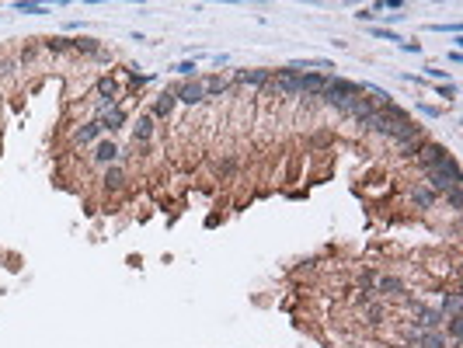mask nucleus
Segmentation results:
<instances>
[{
	"mask_svg": "<svg viewBox=\"0 0 463 348\" xmlns=\"http://www.w3.org/2000/svg\"><path fill=\"white\" fill-rule=\"evenodd\" d=\"M174 70H178V73H185V77H188V73H195V63H178V66H174Z\"/></svg>",
	"mask_w": 463,
	"mask_h": 348,
	"instance_id": "23",
	"label": "nucleus"
},
{
	"mask_svg": "<svg viewBox=\"0 0 463 348\" xmlns=\"http://www.w3.org/2000/svg\"><path fill=\"white\" fill-rule=\"evenodd\" d=\"M425 178H429L432 191H453V188H460V167H456L453 157H442L436 167L425 171Z\"/></svg>",
	"mask_w": 463,
	"mask_h": 348,
	"instance_id": "1",
	"label": "nucleus"
},
{
	"mask_svg": "<svg viewBox=\"0 0 463 348\" xmlns=\"http://www.w3.org/2000/svg\"><path fill=\"white\" fill-rule=\"evenodd\" d=\"M383 133H387L390 139H397V143H411V139H418L421 136V126H414V122H408V119H397V122H387V129H383Z\"/></svg>",
	"mask_w": 463,
	"mask_h": 348,
	"instance_id": "2",
	"label": "nucleus"
},
{
	"mask_svg": "<svg viewBox=\"0 0 463 348\" xmlns=\"http://www.w3.org/2000/svg\"><path fill=\"white\" fill-rule=\"evenodd\" d=\"M380 293H401V282L397 279H380Z\"/></svg>",
	"mask_w": 463,
	"mask_h": 348,
	"instance_id": "18",
	"label": "nucleus"
},
{
	"mask_svg": "<svg viewBox=\"0 0 463 348\" xmlns=\"http://www.w3.org/2000/svg\"><path fill=\"white\" fill-rule=\"evenodd\" d=\"M439 324H442L439 310H421V327H439Z\"/></svg>",
	"mask_w": 463,
	"mask_h": 348,
	"instance_id": "13",
	"label": "nucleus"
},
{
	"mask_svg": "<svg viewBox=\"0 0 463 348\" xmlns=\"http://www.w3.org/2000/svg\"><path fill=\"white\" fill-rule=\"evenodd\" d=\"M98 133H101V122H87L84 129H77V143H91Z\"/></svg>",
	"mask_w": 463,
	"mask_h": 348,
	"instance_id": "9",
	"label": "nucleus"
},
{
	"mask_svg": "<svg viewBox=\"0 0 463 348\" xmlns=\"http://www.w3.org/2000/svg\"><path fill=\"white\" fill-rule=\"evenodd\" d=\"M449 206H453V209H460V206H463V202H460V188H453V191H449Z\"/></svg>",
	"mask_w": 463,
	"mask_h": 348,
	"instance_id": "24",
	"label": "nucleus"
},
{
	"mask_svg": "<svg viewBox=\"0 0 463 348\" xmlns=\"http://www.w3.org/2000/svg\"><path fill=\"white\" fill-rule=\"evenodd\" d=\"M105 181H108V188H115V185L122 181V174H119V171H108V178H105Z\"/></svg>",
	"mask_w": 463,
	"mask_h": 348,
	"instance_id": "22",
	"label": "nucleus"
},
{
	"mask_svg": "<svg viewBox=\"0 0 463 348\" xmlns=\"http://www.w3.org/2000/svg\"><path fill=\"white\" fill-rule=\"evenodd\" d=\"M202 98H206L202 84H185V87H181V101H188V105H199Z\"/></svg>",
	"mask_w": 463,
	"mask_h": 348,
	"instance_id": "5",
	"label": "nucleus"
},
{
	"mask_svg": "<svg viewBox=\"0 0 463 348\" xmlns=\"http://www.w3.org/2000/svg\"><path fill=\"white\" fill-rule=\"evenodd\" d=\"M115 91H119V87H115L111 77H101V80H98V94H101L105 101H111V98H115Z\"/></svg>",
	"mask_w": 463,
	"mask_h": 348,
	"instance_id": "10",
	"label": "nucleus"
},
{
	"mask_svg": "<svg viewBox=\"0 0 463 348\" xmlns=\"http://www.w3.org/2000/svg\"><path fill=\"white\" fill-rule=\"evenodd\" d=\"M241 80H244V84H265V80H268V73H265V70H254V73H241Z\"/></svg>",
	"mask_w": 463,
	"mask_h": 348,
	"instance_id": "16",
	"label": "nucleus"
},
{
	"mask_svg": "<svg viewBox=\"0 0 463 348\" xmlns=\"http://www.w3.org/2000/svg\"><path fill=\"white\" fill-rule=\"evenodd\" d=\"M202 91H206V94H223V91H226V84H223V80H219V77H216V80H209V84H202Z\"/></svg>",
	"mask_w": 463,
	"mask_h": 348,
	"instance_id": "17",
	"label": "nucleus"
},
{
	"mask_svg": "<svg viewBox=\"0 0 463 348\" xmlns=\"http://www.w3.org/2000/svg\"><path fill=\"white\" fill-rule=\"evenodd\" d=\"M150 129H153V119H150V115H143V119L136 122V139H146Z\"/></svg>",
	"mask_w": 463,
	"mask_h": 348,
	"instance_id": "15",
	"label": "nucleus"
},
{
	"mask_svg": "<svg viewBox=\"0 0 463 348\" xmlns=\"http://www.w3.org/2000/svg\"><path fill=\"white\" fill-rule=\"evenodd\" d=\"M449 331H453V338H460V331H463V317H460V314H453V321H449Z\"/></svg>",
	"mask_w": 463,
	"mask_h": 348,
	"instance_id": "19",
	"label": "nucleus"
},
{
	"mask_svg": "<svg viewBox=\"0 0 463 348\" xmlns=\"http://www.w3.org/2000/svg\"><path fill=\"white\" fill-rule=\"evenodd\" d=\"M442 157H449L446 153V146L442 143H425V150H421V157H418V164H421V171H429V167H436Z\"/></svg>",
	"mask_w": 463,
	"mask_h": 348,
	"instance_id": "3",
	"label": "nucleus"
},
{
	"mask_svg": "<svg viewBox=\"0 0 463 348\" xmlns=\"http://www.w3.org/2000/svg\"><path fill=\"white\" fill-rule=\"evenodd\" d=\"M411 199H414V206L429 209V206L436 202V191H429V188H414V191H411Z\"/></svg>",
	"mask_w": 463,
	"mask_h": 348,
	"instance_id": "7",
	"label": "nucleus"
},
{
	"mask_svg": "<svg viewBox=\"0 0 463 348\" xmlns=\"http://www.w3.org/2000/svg\"><path fill=\"white\" fill-rule=\"evenodd\" d=\"M418 348H446V338H442V334H436V331H429V334H421V338H418Z\"/></svg>",
	"mask_w": 463,
	"mask_h": 348,
	"instance_id": "8",
	"label": "nucleus"
},
{
	"mask_svg": "<svg viewBox=\"0 0 463 348\" xmlns=\"http://www.w3.org/2000/svg\"><path fill=\"white\" fill-rule=\"evenodd\" d=\"M373 35H376V38H390V42H401V38H397L394 31H387V28H373Z\"/></svg>",
	"mask_w": 463,
	"mask_h": 348,
	"instance_id": "21",
	"label": "nucleus"
},
{
	"mask_svg": "<svg viewBox=\"0 0 463 348\" xmlns=\"http://www.w3.org/2000/svg\"><path fill=\"white\" fill-rule=\"evenodd\" d=\"M296 87H300V94H321V91L327 87V77L303 73V77H296Z\"/></svg>",
	"mask_w": 463,
	"mask_h": 348,
	"instance_id": "4",
	"label": "nucleus"
},
{
	"mask_svg": "<svg viewBox=\"0 0 463 348\" xmlns=\"http://www.w3.org/2000/svg\"><path fill=\"white\" fill-rule=\"evenodd\" d=\"M18 11H25V14H42L46 7H38V4H14Z\"/></svg>",
	"mask_w": 463,
	"mask_h": 348,
	"instance_id": "20",
	"label": "nucleus"
},
{
	"mask_svg": "<svg viewBox=\"0 0 463 348\" xmlns=\"http://www.w3.org/2000/svg\"><path fill=\"white\" fill-rule=\"evenodd\" d=\"M174 101H178V94H174V91H164V94H161V101H157V115H161V119H167V115H171Z\"/></svg>",
	"mask_w": 463,
	"mask_h": 348,
	"instance_id": "6",
	"label": "nucleus"
},
{
	"mask_svg": "<svg viewBox=\"0 0 463 348\" xmlns=\"http://www.w3.org/2000/svg\"><path fill=\"white\" fill-rule=\"evenodd\" d=\"M115 153H119V150H115V143H101V146H98V153H94V157L108 164V161H115Z\"/></svg>",
	"mask_w": 463,
	"mask_h": 348,
	"instance_id": "14",
	"label": "nucleus"
},
{
	"mask_svg": "<svg viewBox=\"0 0 463 348\" xmlns=\"http://www.w3.org/2000/svg\"><path fill=\"white\" fill-rule=\"evenodd\" d=\"M122 119H126V115H122L119 108H111L105 119H101V129H119V122H122Z\"/></svg>",
	"mask_w": 463,
	"mask_h": 348,
	"instance_id": "11",
	"label": "nucleus"
},
{
	"mask_svg": "<svg viewBox=\"0 0 463 348\" xmlns=\"http://www.w3.org/2000/svg\"><path fill=\"white\" fill-rule=\"evenodd\" d=\"M439 314H460V293L442 296V310H439Z\"/></svg>",
	"mask_w": 463,
	"mask_h": 348,
	"instance_id": "12",
	"label": "nucleus"
}]
</instances>
